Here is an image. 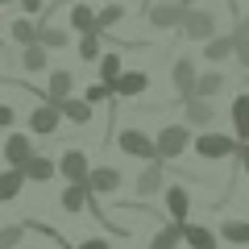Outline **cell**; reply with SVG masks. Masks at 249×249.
<instances>
[{
  "label": "cell",
  "mask_w": 249,
  "mask_h": 249,
  "mask_svg": "<svg viewBox=\"0 0 249 249\" xmlns=\"http://www.w3.org/2000/svg\"><path fill=\"white\" fill-rule=\"evenodd\" d=\"M116 145H121L129 158H142V162H162V154H158V142H150V137L142 133V129H124L121 137H116Z\"/></svg>",
  "instance_id": "1"
},
{
  "label": "cell",
  "mask_w": 249,
  "mask_h": 249,
  "mask_svg": "<svg viewBox=\"0 0 249 249\" xmlns=\"http://www.w3.org/2000/svg\"><path fill=\"white\" fill-rule=\"evenodd\" d=\"M154 142H158L162 162H166V158H183V150H191V145H196V142H191V129H187V124H166V129H162Z\"/></svg>",
  "instance_id": "2"
},
{
  "label": "cell",
  "mask_w": 249,
  "mask_h": 249,
  "mask_svg": "<svg viewBox=\"0 0 249 249\" xmlns=\"http://www.w3.org/2000/svg\"><path fill=\"white\" fill-rule=\"evenodd\" d=\"M196 154L208 162H220V158L241 154V142L237 137H224V133H204V137H196Z\"/></svg>",
  "instance_id": "3"
},
{
  "label": "cell",
  "mask_w": 249,
  "mask_h": 249,
  "mask_svg": "<svg viewBox=\"0 0 249 249\" xmlns=\"http://www.w3.org/2000/svg\"><path fill=\"white\" fill-rule=\"evenodd\" d=\"M150 25L154 29H183L187 25V9L178 0H162V4H150Z\"/></svg>",
  "instance_id": "4"
},
{
  "label": "cell",
  "mask_w": 249,
  "mask_h": 249,
  "mask_svg": "<svg viewBox=\"0 0 249 249\" xmlns=\"http://www.w3.org/2000/svg\"><path fill=\"white\" fill-rule=\"evenodd\" d=\"M183 34L191 37V42H212V37H220L216 34V13H204V9H191L187 13V25H183Z\"/></svg>",
  "instance_id": "5"
},
{
  "label": "cell",
  "mask_w": 249,
  "mask_h": 249,
  "mask_svg": "<svg viewBox=\"0 0 249 249\" xmlns=\"http://www.w3.org/2000/svg\"><path fill=\"white\" fill-rule=\"evenodd\" d=\"M170 79H175V91L183 96V104H187V100H196L199 75H196V62H191V58H178V62H175V71H170Z\"/></svg>",
  "instance_id": "6"
},
{
  "label": "cell",
  "mask_w": 249,
  "mask_h": 249,
  "mask_svg": "<svg viewBox=\"0 0 249 249\" xmlns=\"http://www.w3.org/2000/svg\"><path fill=\"white\" fill-rule=\"evenodd\" d=\"M58 170H62V175H67V183H88V178H91L88 154H83V150H75V145H67V154H62Z\"/></svg>",
  "instance_id": "7"
},
{
  "label": "cell",
  "mask_w": 249,
  "mask_h": 249,
  "mask_svg": "<svg viewBox=\"0 0 249 249\" xmlns=\"http://www.w3.org/2000/svg\"><path fill=\"white\" fill-rule=\"evenodd\" d=\"M71 88H75V75L71 71H50V83H46V104H54V108H62L67 100H71Z\"/></svg>",
  "instance_id": "8"
},
{
  "label": "cell",
  "mask_w": 249,
  "mask_h": 249,
  "mask_svg": "<svg viewBox=\"0 0 249 249\" xmlns=\"http://www.w3.org/2000/svg\"><path fill=\"white\" fill-rule=\"evenodd\" d=\"M4 158H9V170H25L29 162L37 158V154H34V145H29V137L13 133L9 142H4Z\"/></svg>",
  "instance_id": "9"
},
{
  "label": "cell",
  "mask_w": 249,
  "mask_h": 249,
  "mask_svg": "<svg viewBox=\"0 0 249 249\" xmlns=\"http://www.w3.org/2000/svg\"><path fill=\"white\" fill-rule=\"evenodd\" d=\"M145 88H150V75H145V71H124L121 79L112 83V96H124V100H133V96H142Z\"/></svg>",
  "instance_id": "10"
},
{
  "label": "cell",
  "mask_w": 249,
  "mask_h": 249,
  "mask_svg": "<svg viewBox=\"0 0 249 249\" xmlns=\"http://www.w3.org/2000/svg\"><path fill=\"white\" fill-rule=\"evenodd\" d=\"M58 121H62V108H54V104H37L34 112H29V129H34V133H54Z\"/></svg>",
  "instance_id": "11"
},
{
  "label": "cell",
  "mask_w": 249,
  "mask_h": 249,
  "mask_svg": "<svg viewBox=\"0 0 249 249\" xmlns=\"http://www.w3.org/2000/svg\"><path fill=\"white\" fill-rule=\"evenodd\" d=\"M96 17H100V13H91L88 4H71V29L79 37H96L100 34V21Z\"/></svg>",
  "instance_id": "12"
},
{
  "label": "cell",
  "mask_w": 249,
  "mask_h": 249,
  "mask_svg": "<svg viewBox=\"0 0 249 249\" xmlns=\"http://www.w3.org/2000/svg\"><path fill=\"white\" fill-rule=\"evenodd\" d=\"M88 187L96 191V196H112L116 187H121V170H116V166H96L91 178H88Z\"/></svg>",
  "instance_id": "13"
},
{
  "label": "cell",
  "mask_w": 249,
  "mask_h": 249,
  "mask_svg": "<svg viewBox=\"0 0 249 249\" xmlns=\"http://www.w3.org/2000/svg\"><path fill=\"white\" fill-rule=\"evenodd\" d=\"M88 204H91V187L88 183H67L62 187V208L67 212H83Z\"/></svg>",
  "instance_id": "14"
},
{
  "label": "cell",
  "mask_w": 249,
  "mask_h": 249,
  "mask_svg": "<svg viewBox=\"0 0 249 249\" xmlns=\"http://www.w3.org/2000/svg\"><path fill=\"white\" fill-rule=\"evenodd\" d=\"M166 212H170V220H175V224H187L183 216L191 212V196H187L183 187H166Z\"/></svg>",
  "instance_id": "15"
},
{
  "label": "cell",
  "mask_w": 249,
  "mask_h": 249,
  "mask_svg": "<svg viewBox=\"0 0 249 249\" xmlns=\"http://www.w3.org/2000/svg\"><path fill=\"white\" fill-rule=\"evenodd\" d=\"M232 124H237V142L249 145V91H241L232 100Z\"/></svg>",
  "instance_id": "16"
},
{
  "label": "cell",
  "mask_w": 249,
  "mask_h": 249,
  "mask_svg": "<svg viewBox=\"0 0 249 249\" xmlns=\"http://www.w3.org/2000/svg\"><path fill=\"white\" fill-rule=\"evenodd\" d=\"M25 183H29V178H25V170H0V204L17 199Z\"/></svg>",
  "instance_id": "17"
},
{
  "label": "cell",
  "mask_w": 249,
  "mask_h": 249,
  "mask_svg": "<svg viewBox=\"0 0 249 249\" xmlns=\"http://www.w3.org/2000/svg\"><path fill=\"white\" fill-rule=\"evenodd\" d=\"M183 241H187L191 249H216V232L204 229V224H191V220L183 224Z\"/></svg>",
  "instance_id": "18"
},
{
  "label": "cell",
  "mask_w": 249,
  "mask_h": 249,
  "mask_svg": "<svg viewBox=\"0 0 249 249\" xmlns=\"http://www.w3.org/2000/svg\"><path fill=\"white\" fill-rule=\"evenodd\" d=\"M212 104H208V100H187L183 104V121L187 124H199V129H204V124H212Z\"/></svg>",
  "instance_id": "19"
},
{
  "label": "cell",
  "mask_w": 249,
  "mask_h": 249,
  "mask_svg": "<svg viewBox=\"0 0 249 249\" xmlns=\"http://www.w3.org/2000/svg\"><path fill=\"white\" fill-rule=\"evenodd\" d=\"M154 191H162V162H154V166H145L142 175H137V196L150 199Z\"/></svg>",
  "instance_id": "20"
},
{
  "label": "cell",
  "mask_w": 249,
  "mask_h": 249,
  "mask_svg": "<svg viewBox=\"0 0 249 249\" xmlns=\"http://www.w3.org/2000/svg\"><path fill=\"white\" fill-rule=\"evenodd\" d=\"M204 54L212 62H220V58H229V54H237V34H224V37H212V42L204 46Z\"/></svg>",
  "instance_id": "21"
},
{
  "label": "cell",
  "mask_w": 249,
  "mask_h": 249,
  "mask_svg": "<svg viewBox=\"0 0 249 249\" xmlns=\"http://www.w3.org/2000/svg\"><path fill=\"white\" fill-rule=\"evenodd\" d=\"M67 42H71V34L58 29V25H42L37 29V46H46V50H62Z\"/></svg>",
  "instance_id": "22"
},
{
  "label": "cell",
  "mask_w": 249,
  "mask_h": 249,
  "mask_svg": "<svg viewBox=\"0 0 249 249\" xmlns=\"http://www.w3.org/2000/svg\"><path fill=\"white\" fill-rule=\"evenodd\" d=\"M220 237L229 241V245H249V220H224Z\"/></svg>",
  "instance_id": "23"
},
{
  "label": "cell",
  "mask_w": 249,
  "mask_h": 249,
  "mask_svg": "<svg viewBox=\"0 0 249 249\" xmlns=\"http://www.w3.org/2000/svg\"><path fill=\"white\" fill-rule=\"evenodd\" d=\"M220 88H224V75H220V71H208V75H199L196 100H212V96H220Z\"/></svg>",
  "instance_id": "24"
},
{
  "label": "cell",
  "mask_w": 249,
  "mask_h": 249,
  "mask_svg": "<svg viewBox=\"0 0 249 249\" xmlns=\"http://www.w3.org/2000/svg\"><path fill=\"white\" fill-rule=\"evenodd\" d=\"M54 170H58V166H54L50 158H42V154H37V158L25 166V178H29V183H46V178H54Z\"/></svg>",
  "instance_id": "25"
},
{
  "label": "cell",
  "mask_w": 249,
  "mask_h": 249,
  "mask_svg": "<svg viewBox=\"0 0 249 249\" xmlns=\"http://www.w3.org/2000/svg\"><path fill=\"white\" fill-rule=\"evenodd\" d=\"M121 75H124V71H121V50H116V54H104V58H100V83L112 88Z\"/></svg>",
  "instance_id": "26"
},
{
  "label": "cell",
  "mask_w": 249,
  "mask_h": 249,
  "mask_svg": "<svg viewBox=\"0 0 249 249\" xmlns=\"http://www.w3.org/2000/svg\"><path fill=\"white\" fill-rule=\"evenodd\" d=\"M62 116L71 124H88L91 121V104L88 100H67V104H62Z\"/></svg>",
  "instance_id": "27"
},
{
  "label": "cell",
  "mask_w": 249,
  "mask_h": 249,
  "mask_svg": "<svg viewBox=\"0 0 249 249\" xmlns=\"http://www.w3.org/2000/svg\"><path fill=\"white\" fill-rule=\"evenodd\" d=\"M178 241H183V224H166V229L150 241V249H175Z\"/></svg>",
  "instance_id": "28"
},
{
  "label": "cell",
  "mask_w": 249,
  "mask_h": 249,
  "mask_svg": "<svg viewBox=\"0 0 249 249\" xmlns=\"http://www.w3.org/2000/svg\"><path fill=\"white\" fill-rule=\"evenodd\" d=\"M13 42H21L29 50V46H37V29L29 25V21H13Z\"/></svg>",
  "instance_id": "29"
},
{
  "label": "cell",
  "mask_w": 249,
  "mask_h": 249,
  "mask_svg": "<svg viewBox=\"0 0 249 249\" xmlns=\"http://www.w3.org/2000/svg\"><path fill=\"white\" fill-rule=\"evenodd\" d=\"M21 62H25V71H46V46H29Z\"/></svg>",
  "instance_id": "30"
},
{
  "label": "cell",
  "mask_w": 249,
  "mask_h": 249,
  "mask_svg": "<svg viewBox=\"0 0 249 249\" xmlns=\"http://www.w3.org/2000/svg\"><path fill=\"white\" fill-rule=\"evenodd\" d=\"M25 241V229L21 224H9V229H0V249H17Z\"/></svg>",
  "instance_id": "31"
},
{
  "label": "cell",
  "mask_w": 249,
  "mask_h": 249,
  "mask_svg": "<svg viewBox=\"0 0 249 249\" xmlns=\"http://www.w3.org/2000/svg\"><path fill=\"white\" fill-rule=\"evenodd\" d=\"M121 17H124V9L121 4H108V9H100V34H104V29H112V25H121Z\"/></svg>",
  "instance_id": "32"
},
{
  "label": "cell",
  "mask_w": 249,
  "mask_h": 249,
  "mask_svg": "<svg viewBox=\"0 0 249 249\" xmlns=\"http://www.w3.org/2000/svg\"><path fill=\"white\" fill-rule=\"evenodd\" d=\"M79 58H83V62L100 58V34H96V37H79Z\"/></svg>",
  "instance_id": "33"
},
{
  "label": "cell",
  "mask_w": 249,
  "mask_h": 249,
  "mask_svg": "<svg viewBox=\"0 0 249 249\" xmlns=\"http://www.w3.org/2000/svg\"><path fill=\"white\" fill-rule=\"evenodd\" d=\"M108 96H112V88H108V83H91L83 100H88V104H96V100H108Z\"/></svg>",
  "instance_id": "34"
},
{
  "label": "cell",
  "mask_w": 249,
  "mask_h": 249,
  "mask_svg": "<svg viewBox=\"0 0 249 249\" xmlns=\"http://www.w3.org/2000/svg\"><path fill=\"white\" fill-rule=\"evenodd\" d=\"M237 62L249 71V37H237Z\"/></svg>",
  "instance_id": "35"
},
{
  "label": "cell",
  "mask_w": 249,
  "mask_h": 249,
  "mask_svg": "<svg viewBox=\"0 0 249 249\" xmlns=\"http://www.w3.org/2000/svg\"><path fill=\"white\" fill-rule=\"evenodd\" d=\"M75 249H112V245H108L104 237H88V241H79V245H75Z\"/></svg>",
  "instance_id": "36"
},
{
  "label": "cell",
  "mask_w": 249,
  "mask_h": 249,
  "mask_svg": "<svg viewBox=\"0 0 249 249\" xmlns=\"http://www.w3.org/2000/svg\"><path fill=\"white\" fill-rule=\"evenodd\" d=\"M13 121H17V112H13L9 104H0V129H4V124H13Z\"/></svg>",
  "instance_id": "37"
},
{
  "label": "cell",
  "mask_w": 249,
  "mask_h": 249,
  "mask_svg": "<svg viewBox=\"0 0 249 249\" xmlns=\"http://www.w3.org/2000/svg\"><path fill=\"white\" fill-rule=\"evenodd\" d=\"M21 9H25L29 17H34V13H42V0H21Z\"/></svg>",
  "instance_id": "38"
},
{
  "label": "cell",
  "mask_w": 249,
  "mask_h": 249,
  "mask_svg": "<svg viewBox=\"0 0 249 249\" xmlns=\"http://www.w3.org/2000/svg\"><path fill=\"white\" fill-rule=\"evenodd\" d=\"M237 158H241V170L249 175V145H241V154H237Z\"/></svg>",
  "instance_id": "39"
},
{
  "label": "cell",
  "mask_w": 249,
  "mask_h": 249,
  "mask_svg": "<svg viewBox=\"0 0 249 249\" xmlns=\"http://www.w3.org/2000/svg\"><path fill=\"white\" fill-rule=\"evenodd\" d=\"M237 37H249V13L241 17V25H237Z\"/></svg>",
  "instance_id": "40"
},
{
  "label": "cell",
  "mask_w": 249,
  "mask_h": 249,
  "mask_svg": "<svg viewBox=\"0 0 249 249\" xmlns=\"http://www.w3.org/2000/svg\"><path fill=\"white\" fill-rule=\"evenodd\" d=\"M178 4H183V9H187V13H191V4H196V0H178Z\"/></svg>",
  "instance_id": "41"
},
{
  "label": "cell",
  "mask_w": 249,
  "mask_h": 249,
  "mask_svg": "<svg viewBox=\"0 0 249 249\" xmlns=\"http://www.w3.org/2000/svg\"><path fill=\"white\" fill-rule=\"evenodd\" d=\"M0 4H13V0H0Z\"/></svg>",
  "instance_id": "42"
},
{
  "label": "cell",
  "mask_w": 249,
  "mask_h": 249,
  "mask_svg": "<svg viewBox=\"0 0 249 249\" xmlns=\"http://www.w3.org/2000/svg\"><path fill=\"white\" fill-rule=\"evenodd\" d=\"M0 154H4V145H0Z\"/></svg>",
  "instance_id": "43"
}]
</instances>
